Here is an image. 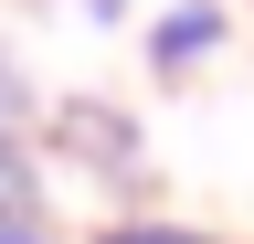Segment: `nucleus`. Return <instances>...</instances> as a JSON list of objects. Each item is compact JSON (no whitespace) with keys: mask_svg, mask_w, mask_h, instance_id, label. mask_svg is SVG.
I'll return each mask as SVG.
<instances>
[{"mask_svg":"<svg viewBox=\"0 0 254 244\" xmlns=\"http://www.w3.org/2000/svg\"><path fill=\"white\" fill-rule=\"evenodd\" d=\"M43 149H64L74 170H95V180H138V117H117V106H95V96H74V106H53L43 128H32Z\"/></svg>","mask_w":254,"mask_h":244,"instance_id":"obj_1","label":"nucleus"},{"mask_svg":"<svg viewBox=\"0 0 254 244\" xmlns=\"http://www.w3.org/2000/svg\"><path fill=\"white\" fill-rule=\"evenodd\" d=\"M222 43H233V11H222V0H170V11L148 21V75L180 85V75H201Z\"/></svg>","mask_w":254,"mask_h":244,"instance_id":"obj_2","label":"nucleus"},{"mask_svg":"<svg viewBox=\"0 0 254 244\" xmlns=\"http://www.w3.org/2000/svg\"><path fill=\"white\" fill-rule=\"evenodd\" d=\"M53 180H43V138L32 128H0V223H43Z\"/></svg>","mask_w":254,"mask_h":244,"instance_id":"obj_3","label":"nucleus"},{"mask_svg":"<svg viewBox=\"0 0 254 244\" xmlns=\"http://www.w3.org/2000/svg\"><path fill=\"white\" fill-rule=\"evenodd\" d=\"M85 244H222V234H201V223H170V212H106Z\"/></svg>","mask_w":254,"mask_h":244,"instance_id":"obj_4","label":"nucleus"},{"mask_svg":"<svg viewBox=\"0 0 254 244\" xmlns=\"http://www.w3.org/2000/svg\"><path fill=\"white\" fill-rule=\"evenodd\" d=\"M0 128H43V96L11 75V53H0Z\"/></svg>","mask_w":254,"mask_h":244,"instance_id":"obj_5","label":"nucleus"},{"mask_svg":"<svg viewBox=\"0 0 254 244\" xmlns=\"http://www.w3.org/2000/svg\"><path fill=\"white\" fill-rule=\"evenodd\" d=\"M85 21H95V32H117V21H127V0H85Z\"/></svg>","mask_w":254,"mask_h":244,"instance_id":"obj_6","label":"nucleus"},{"mask_svg":"<svg viewBox=\"0 0 254 244\" xmlns=\"http://www.w3.org/2000/svg\"><path fill=\"white\" fill-rule=\"evenodd\" d=\"M0 244H53V234L43 223H0Z\"/></svg>","mask_w":254,"mask_h":244,"instance_id":"obj_7","label":"nucleus"}]
</instances>
